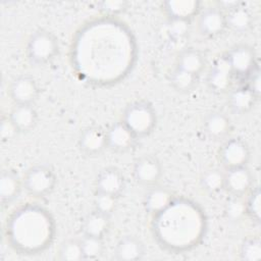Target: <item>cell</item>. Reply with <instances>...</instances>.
I'll list each match as a JSON object with an SVG mask.
<instances>
[{"mask_svg":"<svg viewBox=\"0 0 261 261\" xmlns=\"http://www.w3.org/2000/svg\"><path fill=\"white\" fill-rule=\"evenodd\" d=\"M138 139L149 137L157 124V114L149 102L137 100L127 104L120 119Z\"/></svg>","mask_w":261,"mask_h":261,"instance_id":"6da1fadb","label":"cell"},{"mask_svg":"<svg viewBox=\"0 0 261 261\" xmlns=\"http://www.w3.org/2000/svg\"><path fill=\"white\" fill-rule=\"evenodd\" d=\"M126 181L122 171L114 166L104 167L95 179V192L119 198L125 190Z\"/></svg>","mask_w":261,"mask_h":261,"instance_id":"8fae6325","label":"cell"},{"mask_svg":"<svg viewBox=\"0 0 261 261\" xmlns=\"http://www.w3.org/2000/svg\"><path fill=\"white\" fill-rule=\"evenodd\" d=\"M224 216L226 219L232 222H239L243 220L246 215V202L244 197H232L226 201L224 205Z\"/></svg>","mask_w":261,"mask_h":261,"instance_id":"f546056e","label":"cell"},{"mask_svg":"<svg viewBox=\"0 0 261 261\" xmlns=\"http://www.w3.org/2000/svg\"><path fill=\"white\" fill-rule=\"evenodd\" d=\"M117 202H118L117 197L104 194V193L95 192L94 201H93L94 210L102 214H105L107 216H111L117 208Z\"/></svg>","mask_w":261,"mask_h":261,"instance_id":"4dcf8cb0","label":"cell"},{"mask_svg":"<svg viewBox=\"0 0 261 261\" xmlns=\"http://www.w3.org/2000/svg\"><path fill=\"white\" fill-rule=\"evenodd\" d=\"M23 190L22 177L11 169H4L0 174V202L3 207L15 201Z\"/></svg>","mask_w":261,"mask_h":261,"instance_id":"e0dca14e","label":"cell"},{"mask_svg":"<svg viewBox=\"0 0 261 261\" xmlns=\"http://www.w3.org/2000/svg\"><path fill=\"white\" fill-rule=\"evenodd\" d=\"M107 149L115 153H126L137 145L138 138L121 121H115L106 128Z\"/></svg>","mask_w":261,"mask_h":261,"instance_id":"30bf717a","label":"cell"},{"mask_svg":"<svg viewBox=\"0 0 261 261\" xmlns=\"http://www.w3.org/2000/svg\"><path fill=\"white\" fill-rule=\"evenodd\" d=\"M162 9L169 20L191 22L202 10V2L198 0H167L162 2Z\"/></svg>","mask_w":261,"mask_h":261,"instance_id":"5bb4252c","label":"cell"},{"mask_svg":"<svg viewBox=\"0 0 261 261\" xmlns=\"http://www.w3.org/2000/svg\"><path fill=\"white\" fill-rule=\"evenodd\" d=\"M240 259L243 261H258L261 259V240L257 236L243 240L239 249Z\"/></svg>","mask_w":261,"mask_h":261,"instance_id":"484cf974","label":"cell"},{"mask_svg":"<svg viewBox=\"0 0 261 261\" xmlns=\"http://www.w3.org/2000/svg\"><path fill=\"white\" fill-rule=\"evenodd\" d=\"M110 229V216L93 210L89 213L82 224L83 236L104 239Z\"/></svg>","mask_w":261,"mask_h":261,"instance_id":"603a6c76","label":"cell"},{"mask_svg":"<svg viewBox=\"0 0 261 261\" xmlns=\"http://www.w3.org/2000/svg\"><path fill=\"white\" fill-rule=\"evenodd\" d=\"M173 200L174 194L170 189L157 185L148 189L143 204L149 214L158 216L171 206Z\"/></svg>","mask_w":261,"mask_h":261,"instance_id":"9a60e30c","label":"cell"},{"mask_svg":"<svg viewBox=\"0 0 261 261\" xmlns=\"http://www.w3.org/2000/svg\"><path fill=\"white\" fill-rule=\"evenodd\" d=\"M258 99L253 93L246 87L240 86L232 89L228 94V107L234 113L239 115L247 114L255 106Z\"/></svg>","mask_w":261,"mask_h":261,"instance_id":"ffe728a7","label":"cell"},{"mask_svg":"<svg viewBox=\"0 0 261 261\" xmlns=\"http://www.w3.org/2000/svg\"><path fill=\"white\" fill-rule=\"evenodd\" d=\"M233 74L224 54L217 57L207 74V86L214 94H223L230 89Z\"/></svg>","mask_w":261,"mask_h":261,"instance_id":"4fadbf2b","label":"cell"},{"mask_svg":"<svg viewBox=\"0 0 261 261\" xmlns=\"http://www.w3.org/2000/svg\"><path fill=\"white\" fill-rule=\"evenodd\" d=\"M8 117L18 134H24L35 128L39 115L34 105H13L8 113Z\"/></svg>","mask_w":261,"mask_h":261,"instance_id":"d6986e66","label":"cell"},{"mask_svg":"<svg viewBox=\"0 0 261 261\" xmlns=\"http://www.w3.org/2000/svg\"><path fill=\"white\" fill-rule=\"evenodd\" d=\"M129 6V2L125 0H103L96 3L97 9L106 15H119L124 13Z\"/></svg>","mask_w":261,"mask_h":261,"instance_id":"1f68e13d","label":"cell"},{"mask_svg":"<svg viewBox=\"0 0 261 261\" xmlns=\"http://www.w3.org/2000/svg\"><path fill=\"white\" fill-rule=\"evenodd\" d=\"M104 239L90 237V236H83L81 239L84 260H97L101 258L104 253L105 246H104Z\"/></svg>","mask_w":261,"mask_h":261,"instance_id":"83f0119b","label":"cell"},{"mask_svg":"<svg viewBox=\"0 0 261 261\" xmlns=\"http://www.w3.org/2000/svg\"><path fill=\"white\" fill-rule=\"evenodd\" d=\"M246 215L253 222L259 224L261 219V193L258 186H254L247 194Z\"/></svg>","mask_w":261,"mask_h":261,"instance_id":"f1b7e54d","label":"cell"},{"mask_svg":"<svg viewBox=\"0 0 261 261\" xmlns=\"http://www.w3.org/2000/svg\"><path fill=\"white\" fill-rule=\"evenodd\" d=\"M77 147L86 156L101 155L107 149L106 129L100 125L85 127L77 138Z\"/></svg>","mask_w":261,"mask_h":261,"instance_id":"9c48e42d","label":"cell"},{"mask_svg":"<svg viewBox=\"0 0 261 261\" xmlns=\"http://www.w3.org/2000/svg\"><path fill=\"white\" fill-rule=\"evenodd\" d=\"M197 17L198 32L205 38L218 37L227 29L225 13L217 6L202 8Z\"/></svg>","mask_w":261,"mask_h":261,"instance_id":"ba28073f","label":"cell"},{"mask_svg":"<svg viewBox=\"0 0 261 261\" xmlns=\"http://www.w3.org/2000/svg\"><path fill=\"white\" fill-rule=\"evenodd\" d=\"M254 187V176L248 166L224 171V191L232 197H245Z\"/></svg>","mask_w":261,"mask_h":261,"instance_id":"7c38bea8","label":"cell"},{"mask_svg":"<svg viewBox=\"0 0 261 261\" xmlns=\"http://www.w3.org/2000/svg\"><path fill=\"white\" fill-rule=\"evenodd\" d=\"M226 61L234 76L246 79L258 65L256 52L247 44H238L224 53Z\"/></svg>","mask_w":261,"mask_h":261,"instance_id":"5b68a950","label":"cell"},{"mask_svg":"<svg viewBox=\"0 0 261 261\" xmlns=\"http://www.w3.org/2000/svg\"><path fill=\"white\" fill-rule=\"evenodd\" d=\"M18 134L17 129L11 122L10 118L7 115H2L1 122H0V139L3 143H8V141L14 136Z\"/></svg>","mask_w":261,"mask_h":261,"instance_id":"836d02e7","label":"cell"},{"mask_svg":"<svg viewBox=\"0 0 261 261\" xmlns=\"http://www.w3.org/2000/svg\"><path fill=\"white\" fill-rule=\"evenodd\" d=\"M143 242L134 236L120 238L113 250V258L118 261H138L145 256Z\"/></svg>","mask_w":261,"mask_h":261,"instance_id":"ac0fdd59","label":"cell"},{"mask_svg":"<svg viewBox=\"0 0 261 261\" xmlns=\"http://www.w3.org/2000/svg\"><path fill=\"white\" fill-rule=\"evenodd\" d=\"M162 165L153 155H144L138 158L133 166V176L136 182L147 189L157 186L162 176Z\"/></svg>","mask_w":261,"mask_h":261,"instance_id":"52a82bcc","label":"cell"},{"mask_svg":"<svg viewBox=\"0 0 261 261\" xmlns=\"http://www.w3.org/2000/svg\"><path fill=\"white\" fill-rule=\"evenodd\" d=\"M23 190L35 198L49 196L55 189L57 177L54 170L46 164L30 167L22 176Z\"/></svg>","mask_w":261,"mask_h":261,"instance_id":"3957f363","label":"cell"},{"mask_svg":"<svg viewBox=\"0 0 261 261\" xmlns=\"http://www.w3.org/2000/svg\"><path fill=\"white\" fill-rule=\"evenodd\" d=\"M224 13L226 27L236 33H247L253 27V14L251 10L244 5V3Z\"/></svg>","mask_w":261,"mask_h":261,"instance_id":"7402d4cb","label":"cell"},{"mask_svg":"<svg viewBox=\"0 0 261 261\" xmlns=\"http://www.w3.org/2000/svg\"><path fill=\"white\" fill-rule=\"evenodd\" d=\"M218 158L226 169L247 166L251 158V150L246 141L241 138H228L221 145Z\"/></svg>","mask_w":261,"mask_h":261,"instance_id":"277c9868","label":"cell"},{"mask_svg":"<svg viewBox=\"0 0 261 261\" xmlns=\"http://www.w3.org/2000/svg\"><path fill=\"white\" fill-rule=\"evenodd\" d=\"M59 49L57 37L48 30L39 29L31 34L25 47V55L30 63L43 66L57 57Z\"/></svg>","mask_w":261,"mask_h":261,"instance_id":"7a4b0ae2","label":"cell"},{"mask_svg":"<svg viewBox=\"0 0 261 261\" xmlns=\"http://www.w3.org/2000/svg\"><path fill=\"white\" fill-rule=\"evenodd\" d=\"M190 22L188 21H178V20H169L168 33L173 39H181L189 32Z\"/></svg>","mask_w":261,"mask_h":261,"instance_id":"e575fe53","label":"cell"},{"mask_svg":"<svg viewBox=\"0 0 261 261\" xmlns=\"http://www.w3.org/2000/svg\"><path fill=\"white\" fill-rule=\"evenodd\" d=\"M203 128L210 139L219 141L229 136L232 129V123L230 117L224 112L212 111L204 118Z\"/></svg>","mask_w":261,"mask_h":261,"instance_id":"2e32d148","label":"cell"},{"mask_svg":"<svg viewBox=\"0 0 261 261\" xmlns=\"http://www.w3.org/2000/svg\"><path fill=\"white\" fill-rule=\"evenodd\" d=\"M58 259L61 261L84 260L81 239H68L64 241L59 247Z\"/></svg>","mask_w":261,"mask_h":261,"instance_id":"4316f807","label":"cell"},{"mask_svg":"<svg viewBox=\"0 0 261 261\" xmlns=\"http://www.w3.org/2000/svg\"><path fill=\"white\" fill-rule=\"evenodd\" d=\"M40 92L38 82L29 74L17 75L8 87L9 97L14 105H34L40 96Z\"/></svg>","mask_w":261,"mask_h":261,"instance_id":"8992f818","label":"cell"},{"mask_svg":"<svg viewBox=\"0 0 261 261\" xmlns=\"http://www.w3.org/2000/svg\"><path fill=\"white\" fill-rule=\"evenodd\" d=\"M246 83L244 86H246L253 95L259 100L261 96V75H260V68L259 65H257L252 72L245 79Z\"/></svg>","mask_w":261,"mask_h":261,"instance_id":"d6a6232c","label":"cell"},{"mask_svg":"<svg viewBox=\"0 0 261 261\" xmlns=\"http://www.w3.org/2000/svg\"><path fill=\"white\" fill-rule=\"evenodd\" d=\"M206 64V57L200 50L188 48L178 54L175 67L200 76L202 71L205 69Z\"/></svg>","mask_w":261,"mask_h":261,"instance_id":"44dd1931","label":"cell"},{"mask_svg":"<svg viewBox=\"0 0 261 261\" xmlns=\"http://www.w3.org/2000/svg\"><path fill=\"white\" fill-rule=\"evenodd\" d=\"M169 83L175 91L179 93H189L197 87L199 76L175 67L170 73Z\"/></svg>","mask_w":261,"mask_h":261,"instance_id":"d4e9b609","label":"cell"},{"mask_svg":"<svg viewBox=\"0 0 261 261\" xmlns=\"http://www.w3.org/2000/svg\"><path fill=\"white\" fill-rule=\"evenodd\" d=\"M200 186L210 195L219 194L224 191V171L219 168L207 169L200 177Z\"/></svg>","mask_w":261,"mask_h":261,"instance_id":"cb8c5ba5","label":"cell"}]
</instances>
